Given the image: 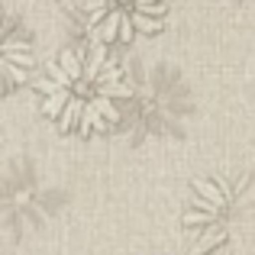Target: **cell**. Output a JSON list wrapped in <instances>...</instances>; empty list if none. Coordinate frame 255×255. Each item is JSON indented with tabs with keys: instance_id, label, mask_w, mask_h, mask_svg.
Segmentation results:
<instances>
[{
	"instance_id": "obj_3",
	"label": "cell",
	"mask_w": 255,
	"mask_h": 255,
	"mask_svg": "<svg viewBox=\"0 0 255 255\" xmlns=\"http://www.w3.org/2000/svg\"><path fill=\"white\" fill-rule=\"evenodd\" d=\"M81 13L94 42L110 45L162 32L168 0H81Z\"/></svg>"
},
{
	"instance_id": "obj_2",
	"label": "cell",
	"mask_w": 255,
	"mask_h": 255,
	"mask_svg": "<svg viewBox=\"0 0 255 255\" xmlns=\"http://www.w3.org/2000/svg\"><path fill=\"white\" fill-rule=\"evenodd\" d=\"M249 191V178H194L191 181V200L181 217V230L187 239H204L217 236L230 243L233 220L239 213L243 194Z\"/></svg>"
},
{
	"instance_id": "obj_5",
	"label": "cell",
	"mask_w": 255,
	"mask_h": 255,
	"mask_svg": "<svg viewBox=\"0 0 255 255\" xmlns=\"http://www.w3.org/2000/svg\"><path fill=\"white\" fill-rule=\"evenodd\" d=\"M184 255H230V243L217 236H204V239H194Z\"/></svg>"
},
{
	"instance_id": "obj_1",
	"label": "cell",
	"mask_w": 255,
	"mask_h": 255,
	"mask_svg": "<svg viewBox=\"0 0 255 255\" xmlns=\"http://www.w3.org/2000/svg\"><path fill=\"white\" fill-rule=\"evenodd\" d=\"M42 100V113L62 132L94 136L120 123V104L132 97L120 65L107 55V45L62 49L45 62V71L32 81Z\"/></svg>"
},
{
	"instance_id": "obj_4",
	"label": "cell",
	"mask_w": 255,
	"mask_h": 255,
	"mask_svg": "<svg viewBox=\"0 0 255 255\" xmlns=\"http://www.w3.org/2000/svg\"><path fill=\"white\" fill-rule=\"evenodd\" d=\"M32 65H36L32 39L26 36L23 23L0 6V91H13V87L26 84L32 75Z\"/></svg>"
}]
</instances>
